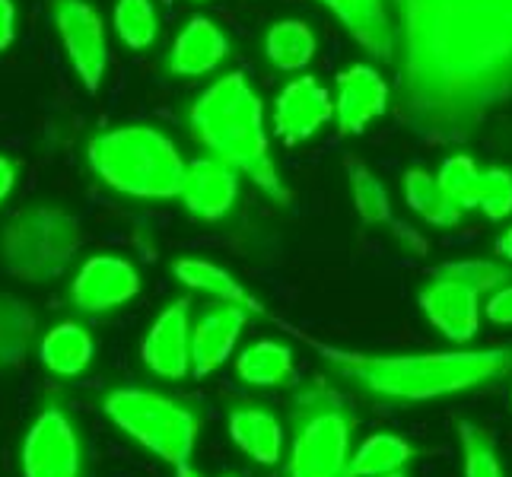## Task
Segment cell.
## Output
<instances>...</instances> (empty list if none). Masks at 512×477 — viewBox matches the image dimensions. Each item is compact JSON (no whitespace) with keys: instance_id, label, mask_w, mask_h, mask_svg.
I'll return each mask as SVG.
<instances>
[{"instance_id":"obj_1","label":"cell","mask_w":512,"mask_h":477,"mask_svg":"<svg viewBox=\"0 0 512 477\" xmlns=\"http://www.w3.org/2000/svg\"><path fill=\"white\" fill-rule=\"evenodd\" d=\"M392 20L411 131L468 137L512 96V0H392Z\"/></svg>"},{"instance_id":"obj_2","label":"cell","mask_w":512,"mask_h":477,"mask_svg":"<svg viewBox=\"0 0 512 477\" xmlns=\"http://www.w3.org/2000/svg\"><path fill=\"white\" fill-rule=\"evenodd\" d=\"M293 334L322 353L338 376L385 401H436L512 376V344L446 353H360L325 344L299 328H293Z\"/></svg>"},{"instance_id":"obj_3","label":"cell","mask_w":512,"mask_h":477,"mask_svg":"<svg viewBox=\"0 0 512 477\" xmlns=\"http://www.w3.org/2000/svg\"><path fill=\"white\" fill-rule=\"evenodd\" d=\"M188 128L210 156L249 175L271 201L290 204V191L268 147L261 96L242 74H226L210 83L191 105Z\"/></svg>"},{"instance_id":"obj_4","label":"cell","mask_w":512,"mask_h":477,"mask_svg":"<svg viewBox=\"0 0 512 477\" xmlns=\"http://www.w3.org/2000/svg\"><path fill=\"white\" fill-rule=\"evenodd\" d=\"M86 156L93 172L118 194L140 201L179 198L185 159L163 131L150 125H125L96 134Z\"/></svg>"},{"instance_id":"obj_5","label":"cell","mask_w":512,"mask_h":477,"mask_svg":"<svg viewBox=\"0 0 512 477\" xmlns=\"http://www.w3.org/2000/svg\"><path fill=\"white\" fill-rule=\"evenodd\" d=\"M83 245V226L58 204H32L0 229V264L23 284H51L67 274Z\"/></svg>"},{"instance_id":"obj_6","label":"cell","mask_w":512,"mask_h":477,"mask_svg":"<svg viewBox=\"0 0 512 477\" xmlns=\"http://www.w3.org/2000/svg\"><path fill=\"white\" fill-rule=\"evenodd\" d=\"M102 411L121 433H128L134 443L172 468L191 462L201 420L185 404L147 388H115L105 395Z\"/></svg>"},{"instance_id":"obj_7","label":"cell","mask_w":512,"mask_h":477,"mask_svg":"<svg viewBox=\"0 0 512 477\" xmlns=\"http://www.w3.org/2000/svg\"><path fill=\"white\" fill-rule=\"evenodd\" d=\"M353 420L328 388L315 385L299 398L287 477H338L350 455Z\"/></svg>"},{"instance_id":"obj_8","label":"cell","mask_w":512,"mask_h":477,"mask_svg":"<svg viewBox=\"0 0 512 477\" xmlns=\"http://www.w3.org/2000/svg\"><path fill=\"white\" fill-rule=\"evenodd\" d=\"M51 20L58 26L67 61L86 93H99L105 67H109V35L102 16L86 0H55Z\"/></svg>"},{"instance_id":"obj_9","label":"cell","mask_w":512,"mask_h":477,"mask_svg":"<svg viewBox=\"0 0 512 477\" xmlns=\"http://www.w3.org/2000/svg\"><path fill=\"white\" fill-rule=\"evenodd\" d=\"M26 477H80V439L61 408H45L23 439Z\"/></svg>"},{"instance_id":"obj_10","label":"cell","mask_w":512,"mask_h":477,"mask_svg":"<svg viewBox=\"0 0 512 477\" xmlns=\"http://www.w3.org/2000/svg\"><path fill=\"white\" fill-rule=\"evenodd\" d=\"M140 293V274L128 258L118 255H93L83 261L74 284H70V299L86 315H102Z\"/></svg>"},{"instance_id":"obj_11","label":"cell","mask_w":512,"mask_h":477,"mask_svg":"<svg viewBox=\"0 0 512 477\" xmlns=\"http://www.w3.org/2000/svg\"><path fill=\"white\" fill-rule=\"evenodd\" d=\"M140 357L153 376L185 379L191 373V299L182 296L169 303L150 325Z\"/></svg>"},{"instance_id":"obj_12","label":"cell","mask_w":512,"mask_h":477,"mask_svg":"<svg viewBox=\"0 0 512 477\" xmlns=\"http://www.w3.org/2000/svg\"><path fill=\"white\" fill-rule=\"evenodd\" d=\"M331 118V93L309 74L290 80L274 99V131L287 144H303V140L315 137Z\"/></svg>"},{"instance_id":"obj_13","label":"cell","mask_w":512,"mask_h":477,"mask_svg":"<svg viewBox=\"0 0 512 477\" xmlns=\"http://www.w3.org/2000/svg\"><path fill=\"white\" fill-rule=\"evenodd\" d=\"M239 198V172L217 156H198L185 163L179 201L198 220H220Z\"/></svg>"},{"instance_id":"obj_14","label":"cell","mask_w":512,"mask_h":477,"mask_svg":"<svg viewBox=\"0 0 512 477\" xmlns=\"http://www.w3.org/2000/svg\"><path fill=\"white\" fill-rule=\"evenodd\" d=\"M249 315L242 306L220 303L214 309H207L198 322L191 325V376H210L233 357V350L242 338Z\"/></svg>"},{"instance_id":"obj_15","label":"cell","mask_w":512,"mask_h":477,"mask_svg":"<svg viewBox=\"0 0 512 477\" xmlns=\"http://www.w3.org/2000/svg\"><path fill=\"white\" fill-rule=\"evenodd\" d=\"M334 121L341 134H360L388 109V86L369 64H353L334 80Z\"/></svg>"},{"instance_id":"obj_16","label":"cell","mask_w":512,"mask_h":477,"mask_svg":"<svg viewBox=\"0 0 512 477\" xmlns=\"http://www.w3.org/2000/svg\"><path fill=\"white\" fill-rule=\"evenodd\" d=\"M420 309L446 334L452 344H468L481 325V293H474L455 280L433 277L420 290Z\"/></svg>"},{"instance_id":"obj_17","label":"cell","mask_w":512,"mask_h":477,"mask_svg":"<svg viewBox=\"0 0 512 477\" xmlns=\"http://www.w3.org/2000/svg\"><path fill=\"white\" fill-rule=\"evenodd\" d=\"M376 61H395L392 0H319Z\"/></svg>"},{"instance_id":"obj_18","label":"cell","mask_w":512,"mask_h":477,"mask_svg":"<svg viewBox=\"0 0 512 477\" xmlns=\"http://www.w3.org/2000/svg\"><path fill=\"white\" fill-rule=\"evenodd\" d=\"M226 55H229V42L220 32V26L214 20H207V16H191L185 29L179 32V39L172 42L166 67L172 77L194 80V77L214 74L226 61Z\"/></svg>"},{"instance_id":"obj_19","label":"cell","mask_w":512,"mask_h":477,"mask_svg":"<svg viewBox=\"0 0 512 477\" xmlns=\"http://www.w3.org/2000/svg\"><path fill=\"white\" fill-rule=\"evenodd\" d=\"M229 436L258 465H277L284 452V430L280 420L258 404H242L229 414Z\"/></svg>"},{"instance_id":"obj_20","label":"cell","mask_w":512,"mask_h":477,"mask_svg":"<svg viewBox=\"0 0 512 477\" xmlns=\"http://www.w3.org/2000/svg\"><path fill=\"white\" fill-rule=\"evenodd\" d=\"M172 274L179 277V284H185L188 290H198L214 296L217 303H229V306H242L245 312H255L264 315V306L258 299L242 287V280H236L226 268L214 261H204V258H179L172 264Z\"/></svg>"},{"instance_id":"obj_21","label":"cell","mask_w":512,"mask_h":477,"mask_svg":"<svg viewBox=\"0 0 512 477\" xmlns=\"http://www.w3.org/2000/svg\"><path fill=\"white\" fill-rule=\"evenodd\" d=\"M93 350L96 347H93L90 331H86L83 325H77V322H61L42 338L39 357H42L48 373L74 379L93 363Z\"/></svg>"},{"instance_id":"obj_22","label":"cell","mask_w":512,"mask_h":477,"mask_svg":"<svg viewBox=\"0 0 512 477\" xmlns=\"http://www.w3.org/2000/svg\"><path fill=\"white\" fill-rule=\"evenodd\" d=\"M35 331H39V322L26 299L0 293V369H13L26 360Z\"/></svg>"},{"instance_id":"obj_23","label":"cell","mask_w":512,"mask_h":477,"mask_svg":"<svg viewBox=\"0 0 512 477\" xmlns=\"http://www.w3.org/2000/svg\"><path fill=\"white\" fill-rule=\"evenodd\" d=\"M315 48H319L315 32L303 20H280L264 35V55L284 74L306 70L315 58Z\"/></svg>"},{"instance_id":"obj_24","label":"cell","mask_w":512,"mask_h":477,"mask_svg":"<svg viewBox=\"0 0 512 477\" xmlns=\"http://www.w3.org/2000/svg\"><path fill=\"white\" fill-rule=\"evenodd\" d=\"M411 455H414V449L404 443L401 436L376 433V436H369L357 452L347 455L344 471L338 477H382V474H392V471H401L404 465H408Z\"/></svg>"},{"instance_id":"obj_25","label":"cell","mask_w":512,"mask_h":477,"mask_svg":"<svg viewBox=\"0 0 512 477\" xmlns=\"http://www.w3.org/2000/svg\"><path fill=\"white\" fill-rule=\"evenodd\" d=\"M236 373L242 382L258 388L284 385L293 379V350L277 341H255L252 347H245L239 353Z\"/></svg>"},{"instance_id":"obj_26","label":"cell","mask_w":512,"mask_h":477,"mask_svg":"<svg viewBox=\"0 0 512 477\" xmlns=\"http://www.w3.org/2000/svg\"><path fill=\"white\" fill-rule=\"evenodd\" d=\"M404 201L433 226H455L462 220L465 210H458L449 198L443 185L436 182V175H430L427 169H408L404 172Z\"/></svg>"},{"instance_id":"obj_27","label":"cell","mask_w":512,"mask_h":477,"mask_svg":"<svg viewBox=\"0 0 512 477\" xmlns=\"http://www.w3.org/2000/svg\"><path fill=\"white\" fill-rule=\"evenodd\" d=\"M344 169H347L350 198H353V207H357V214L366 223H388V226H395L392 201H388V191L373 175V169H369L366 163H360L357 156H347Z\"/></svg>"},{"instance_id":"obj_28","label":"cell","mask_w":512,"mask_h":477,"mask_svg":"<svg viewBox=\"0 0 512 477\" xmlns=\"http://www.w3.org/2000/svg\"><path fill=\"white\" fill-rule=\"evenodd\" d=\"M115 32L131 51H144L160 35V16L153 0H118L115 4Z\"/></svg>"},{"instance_id":"obj_29","label":"cell","mask_w":512,"mask_h":477,"mask_svg":"<svg viewBox=\"0 0 512 477\" xmlns=\"http://www.w3.org/2000/svg\"><path fill=\"white\" fill-rule=\"evenodd\" d=\"M433 277H446V280H455V284H462L474 293H493L500 290L503 284H509L512 274L509 268L497 261H484V258H471V261H449L443 268H436Z\"/></svg>"},{"instance_id":"obj_30","label":"cell","mask_w":512,"mask_h":477,"mask_svg":"<svg viewBox=\"0 0 512 477\" xmlns=\"http://www.w3.org/2000/svg\"><path fill=\"white\" fill-rule=\"evenodd\" d=\"M458 439H462L465 455V477H503L497 446H493V436L484 427L462 420L458 423Z\"/></svg>"},{"instance_id":"obj_31","label":"cell","mask_w":512,"mask_h":477,"mask_svg":"<svg viewBox=\"0 0 512 477\" xmlns=\"http://www.w3.org/2000/svg\"><path fill=\"white\" fill-rule=\"evenodd\" d=\"M436 182L443 185L446 198L458 210H471L478 201V182H481V169L474 166L471 156H449L443 166H439Z\"/></svg>"},{"instance_id":"obj_32","label":"cell","mask_w":512,"mask_h":477,"mask_svg":"<svg viewBox=\"0 0 512 477\" xmlns=\"http://www.w3.org/2000/svg\"><path fill=\"white\" fill-rule=\"evenodd\" d=\"M474 207L484 210L490 220H503L512 214V172L500 169V166H490L481 172V182H478V201Z\"/></svg>"},{"instance_id":"obj_33","label":"cell","mask_w":512,"mask_h":477,"mask_svg":"<svg viewBox=\"0 0 512 477\" xmlns=\"http://www.w3.org/2000/svg\"><path fill=\"white\" fill-rule=\"evenodd\" d=\"M484 312L493 325H512V284H503L500 290H493Z\"/></svg>"},{"instance_id":"obj_34","label":"cell","mask_w":512,"mask_h":477,"mask_svg":"<svg viewBox=\"0 0 512 477\" xmlns=\"http://www.w3.org/2000/svg\"><path fill=\"white\" fill-rule=\"evenodd\" d=\"M16 39V7L13 0H0V51L10 48Z\"/></svg>"},{"instance_id":"obj_35","label":"cell","mask_w":512,"mask_h":477,"mask_svg":"<svg viewBox=\"0 0 512 477\" xmlns=\"http://www.w3.org/2000/svg\"><path fill=\"white\" fill-rule=\"evenodd\" d=\"M13 185H16V163L7 156H0V204L10 198Z\"/></svg>"},{"instance_id":"obj_36","label":"cell","mask_w":512,"mask_h":477,"mask_svg":"<svg viewBox=\"0 0 512 477\" xmlns=\"http://www.w3.org/2000/svg\"><path fill=\"white\" fill-rule=\"evenodd\" d=\"M497 252H500V255H503V258H506V261L512 264V226H509L506 233H503V236L497 239Z\"/></svg>"},{"instance_id":"obj_37","label":"cell","mask_w":512,"mask_h":477,"mask_svg":"<svg viewBox=\"0 0 512 477\" xmlns=\"http://www.w3.org/2000/svg\"><path fill=\"white\" fill-rule=\"evenodd\" d=\"M175 477H201V474L191 468V462H185V465H175Z\"/></svg>"},{"instance_id":"obj_38","label":"cell","mask_w":512,"mask_h":477,"mask_svg":"<svg viewBox=\"0 0 512 477\" xmlns=\"http://www.w3.org/2000/svg\"><path fill=\"white\" fill-rule=\"evenodd\" d=\"M382 477H404L401 471H392V474H382Z\"/></svg>"},{"instance_id":"obj_39","label":"cell","mask_w":512,"mask_h":477,"mask_svg":"<svg viewBox=\"0 0 512 477\" xmlns=\"http://www.w3.org/2000/svg\"><path fill=\"white\" fill-rule=\"evenodd\" d=\"M223 477H236V474H223Z\"/></svg>"}]
</instances>
